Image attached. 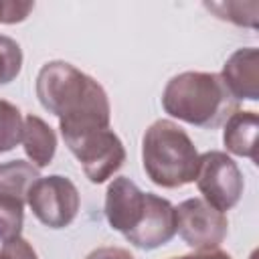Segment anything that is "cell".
Listing matches in <instances>:
<instances>
[{
  "instance_id": "6da1fadb",
  "label": "cell",
  "mask_w": 259,
  "mask_h": 259,
  "mask_svg": "<svg viewBox=\"0 0 259 259\" xmlns=\"http://www.w3.org/2000/svg\"><path fill=\"white\" fill-rule=\"evenodd\" d=\"M40 105L59 117L63 140L109 127L111 107L105 89L67 61H49L36 75Z\"/></svg>"
},
{
  "instance_id": "7a4b0ae2",
  "label": "cell",
  "mask_w": 259,
  "mask_h": 259,
  "mask_svg": "<svg viewBox=\"0 0 259 259\" xmlns=\"http://www.w3.org/2000/svg\"><path fill=\"white\" fill-rule=\"evenodd\" d=\"M162 107L170 117L214 130L239 109V101L231 95L219 73L184 71L166 83Z\"/></svg>"
},
{
  "instance_id": "3957f363",
  "label": "cell",
  "mask_w": 259,
  "mask_h": 259,
  "mask_svg": "<svg viewBox=\"0 0 259 259\" xmlns=\"http://www.w3.org/2000/svg\"><path fill=\"white\" fill-rule=\"evenodd\" d=\"M146 176L162 188H180L194 182L198 152L190 136L172 119L154 121L142 138Z\"/></svg>"
},
{
  "instance_id": "277c9868",
  "label": "cell",
  "mask_w": 259,
  "mask_h": 259,
  "mask_svg": "<svg viewBox=\"0 0 259 259\" xmlns=\"http://www.w3.org/2000/svg\"><path fill=\"white\" fill-rule=\"evenodd\" d=\"M65 144L93 184L109 180L125 162V148L111 127L79 134L65 140Z\"/></svg>"
},
{
  "instance_id": "5b68a950",
  "label": "cell",
  "mask_w": 259,
  "mask_h": 259,
  "mask_svg": "<svg viewBox=\"0 0 259 259\" xmlns=\"http://www.w3.org/2000/svg\"><path fill=\"white\" fill-rule=\"evenodd\" d=\"M194 182L202 198L221 212L231 210L239 202L245 186L237 162L219 150H210L198 156Z\"/></svg>"
},
{
  "instance_id": "8992f818",
  "label": "cell",
  "mask_w": 259,
  "mask_h": 259,
  "mask_svg": "<svg viewBox=\"0 0 259 259\" xmlns=\"http://www.w3.org/2000/svg\"><path fill=\"white\" fill-rule=\"evenodd\" d=\"M26 204L30 206L32 214L49 229H65L69 227L81 206V196L77 186L61 176H40L28 190Z\"/></svg>"
},
{
  "instance_id": "52a82bcc",
  "label": "cell",
  "mask_w": 259,
  "mask_h": 259,
  "mask_svg": "<svg viewBox=\"0 0 259 259\" xmlns=\"http://www.w3.org/2000/svg\"><path fill=\"white\" fill-rule=\"evenodd\" d=\"M176 210V233L194 251L219 249L229 231V221L225 212L210 206L204 198H186Z\"/></svg>"
},
{
  "instance_id": "ba28073f",
  "label": "cell",
  "mask_w": 259,
  "mask_h": 259,
  "mask_svg": "<svg viewBox=\"0 0 259 259\" xmlns=\"http://www.w3.org/2000/svg\"><path fill=\"white\" fill-rule=\"evenodd\" d=\"M176 235V210L174 204L168 198H162L158 194L146 192V210L142 221L125 233V241L132 243L138 249H158L172 241Z\"/></svg>"
},
{
  "instance_id": "9c48e42d",
  "label": "cell",
  "mask_w": 259,
  "mask_h": 259,
  "mask_svg": "<svg viewBox=\"0 0 259 259\" xmlns=\"http://www.w3.org/2000/svg\"><path fill=\"white\" fill-rule=\"evenodd\" d=\"M146 210V192L127 176H117L105 192V219L107 225L125 235L142 221Z\"/></svg>"
},
{
  "instance_id": "30bf717a",
  "label": "cell",
  "mask_w": 259,
  "mask_h": 259,
  "mask_svg": "<svg viewBox=\"0 0 259 259\" xmlns=\"http://www.w3.org/2000/svg\"><path fill=\"white\" fill-rule=\"evenodd\" d=\"M221 79L237 101L239 99L257 101L259 99V53L257 49L255 47L237 49L223 65Z\"/></svg>"
},
{
  "instance_id": "8fae6325",
  "label": "cell",
  "mask_w": 259,
  "mask_h": 259,
  "mask_svg": "<svg viewBox=\"0 0 259 259\" xmlns=\"http://www.w3.org/2000/svg\"><path fill=\"white\" fill-rule=\"evenodd\" d=\"M257 130H259V115L255 111L237 109L225 121L223 144L227 152L249 158L257 164Z\"/></svg>"
},
{
  "instance_id": "7c38bea8",
  "label": "cell",
  "mask_w": 259,
  "mask_h": 259,
  "mask_svg": "<svg viewBox=\"0 0 259 259\" xmlns=\"http://www.w3.org/2000/svg\"><path fill=\"white\" fill-rule=\"evenodd\" d=\"M22 146L30 164L36 168H45L55 158L57 134L42 117L28 113L24 117V127H22Z\"/></svg>"
},
{
  "instance_id": "4fadbf2b",
  "label": "cell",
  "mask_w": 259,
  "mask_h": 259,
  "mask_svg": "<svg viewBox=\"0 0 259 259\" xmlns=\"http://www.w3.org/2000/svg\"><path fill=\"white\" fill-rule=\"evenodd\" d=\"M38 178V168L30 162L10 160L6 164H0V196H8L26 204L28 190Z\"/></svg>"
},
{
  "instance_id": "5bb4252c",
  "label": "cell",
  "mask_w": 259,
  "mask_h": 259,
  "mask_svg": "<svg viewBox=\"0 0 259 259\" xmlns=\"http://www.w3.org/2000/svg\"><path fill=\"white\" fill-rule=\"evenodd\" d=\"M22 127L24 117L20 109L10 101L0 99V154L14 150L22 142Z\"/></svg>"
},
{
  "instance_id": "9a60e30c",
  "label": "cell",
  "mask_w": 259,
  "mask_h": 259,
  "mask_svg": "<svg viewBox=\"0 0 259 259\" xmlns=\"http://www.w3.org/2000/svg\"><path fill=\"white\" fill-rule=\"evenodd\" d=\"M24 225V204L8 198V196H0V245L20 237Z\"/></svg>"
},
{
  "instance_id": "2e32d148",
  "label": "cell",
  "mask_w": 259,
  "mask_h": 259,
  "mask_svg": "<svg viewBox=\"0 0 259 259\" xmlns=\"http://www.w3.org/2000/svg\"><path fill=\"white\" fill-rule=\"evenodd\" d=\"M22 69V49L20 45L6 36L0 34V85H6L18 77Z\"/></svg>"
},
{
  "instance_id": "e0dca14e",
  "label": "cell",
  "mask_w": 259,
  "mask_h": 259,
  "mask_svg": "<svg viewBox=\"0 0 259 259\" xmlns=\"http://www.w3.org/2000/svg\"><path fill=\"white\" fill-rule=\"evenodd\" d=\"M257 2H249V4H241V2H221V4H204L208 10H212L219 18L223 20H231L239 26H251L255 28L257 26V18H251L245 14L247 8L255 6Z\"/></svg>"
},
{
  "instance_id": "ac0fdd59",
  "label": "cell",
  "mask_w": 259,
  "mask_h": 259,
  "mask_svg": "<svg viewBox=\"0 0 259 259\" xmlns=\"http://www.w3.org/2000/svg\"><path fill=\"white\" fill-rule=\"evenodd\" d=\"M34 2L30 0H0V24H16L28 18Z\"/></svg>"
},
{
  "instance_id": "d6986e66",
  "label": "cell",
  "mask_w": 259,
  "mask_h": 259,
  "mask_svg": "<svg viewBox=\"0 0 259 259\" xmlns=\"http://www.w3.org/2000/svg\"><path fill=\"white\" fill-rule=\"evenodd\" d=\"M0 259H38V257L26 239L16 237V239L0 245Z\"/></svg>"
},
{
  "instance_id": "ffe728a7",
  "label": "cell",
  "mask_w": 259,
  "mask_h": 259,
  "mask_svg": "<svg viewBox=\"0 0 259 259\" xmlns=\"http://www.w3.org/2000/svg\"><path fill=\"white\" fill-rule=\"evenodd\" d=\"M85 259H134V255L123 247H97Z\"/></svg>"
},
{
  "instance_id": "44dd1931",
  "label": "cell",
  "mask_w": 259,
  "mask_h": 259,
  "mask_svg": "<svg viewBox=\"0 0 259 259\" xmlns=\"http://www.w3.org/2000/svg\"><path fill=\"white\" fill-rule=\"evenodd\" d=\"M178 259H233L227 251H221V249H208V251H196V253H188L184 257H178Z\"/></svg>"
},
{
  "instance_id": "7402d4cb",
  "label": "cell",
  "mask_w": 259,
  "mask_h": 259,
  "mask_svg": "<svg viewBox=\"0 0 259 259\" xmlns=\"http://www.w3.org/2000/svg\"><path fill=\"white\" fill-rule=\"evenodd\" d=\"M170 259H178V257H170Z\"/></svg>"
}]
</instances>
